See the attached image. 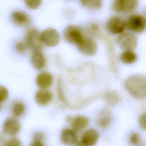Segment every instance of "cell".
Wrapping results in <instances>:
<instances>
[{"instance_id": "9", "label": "cell", "mask_w": 146, "mask_h": 146, "mask_svg": "<svg viewBox=\"0 0 146 146\" xmlns=\"http://www.w3.org/2000/svg\"><path fill=\"white\" fill-rule=\"evenodd\" d=\"M106 27L111 34H120L124 31L126 28V23L121 18L113 16L108 20Z\"/></svg>"}, {"instance_id": "2", "label": "cell", "mask_w": 146, "mask_h": 146, "mask_svg": "<svg viewBox=\"0 0 146 146\" xmlns=\"http://www.w3.org/2000/svg\"><path fill=\"white\" fill-rule=\"evenodd\" d=\"M63 35L65 40L72 44L77 45L84 38L82 30L75 25H70L63 30Z\"/></svg>"}, {"instance_id": "4", "label": "cell", "mask_w": 146, "mask_h": 146, "mask_svg": "<svg viewBox=\"0 0 146 146\" xmlns=\"http://www.w3.org/2000/svg\"><path fill=\"white\" fill-rule=\"evenodd\" d=\"M25 42L27 47L34 51H40L42 48V43L40 39V33L35 27L29 29L25 35Z\"/></svg>"}, {"instance_id": "31", "label": "cell", "mask_w": 146, "mask_h": 146, "mask_svg": "<svg viewBox=\"0 0 146 146\" xmlns=\"http://www.w3.org/2000/svg\"><path fill=\"white\" fill-rule=\"evenodd\" d=\"M99 27L96 23H92L89 27V32L92 35H97L99 33Z\"/></svg>"}, {"instance_id": "3", "label": "cell", "mask_w": 146, "mask_h": 146, "mask_svg": "<svg viewBox=\"0 0 146 146\" xmlns=\"http://www.w3.org/2000/svg\"><path fill=\"white\" fill-rule=\"evenodd\" d=\"M116 42L124 50H133L137 45V38L132 33L123 32L117 38Z\"/></svg>"}, {"instance_id": "6", "label": "cell", "mask_w": 146, "mask_h": 146, "mask_svg": "<svg viewBox=\"0 0 146 146\" xmlns=\"http://www.w3.org/2000/svg\"><path fill=\"white\" fill-rule=\"evenodd\" d=\"M125 23L126 27L132 32L141 33L145 29V19L140 14L131 15Z\"/></svg>"}, {"instance_id": "17", "label": "cell", "mask_w": 146, "mask_h": 146, "mask_svg": "<svg viewBox=\"0 0 146 146\" xmlns=\"http://www.w3.org/2000/svg\"><path fill=\"white\" fill-rule=\"evenodd\" d=\"M60 140L65 144H76L78 141V136L76 131L73 129H64L61 132Z\"/></svg>"}, {"instance_id": "12", "label": "cell", "mask_w": 146, "mask_h": 146, "mask_svg": "<svg viewBox=\"0 0 146 146\" xmlns=\"http://www.w3.org/2000/svg\"><path fill=\"white\" fill-rule=\"evenodd\" d=\"M4 133L10 136L18 134L21 130V125L18 120L15 118L7 119L3 123L2 127Z\"/></svg>"}, {"instance_id": "14", "label": "cell", "mask_w": 146, "mask_h": 146, "mask_svg": "<svg viewBox=\"0 0 146 146\" xmlns=\"http://www.w3.org/2000/svg\"><path fill=\"white\" fill-rule=\"evenodd\" d=\"M53 76L48 72H41L35 79L36 85L40 89H47L53 83Z\"/></svg>"}, {"instance_id": "26", "label": "cell", "mask_w": 146, "mask_h": 146, "mask_svg": "<svg viewBox=\"0 0 146 146\" xmlns=\"http://www.w3.org/2000/svg\"><path fill=\"white\" fill-rule=\"evenodd\" d=\"M27 46L25 42L19 40L15 43V49L20 54L25 53L27 50Z\"/></svg>"}, {"instance_id": "23", "label": "cell", "mask_w": 146, "mask_h": 146, "mask_svg": "<svg viewBox=\"0 0 146 146\" xmlns=\"http://www.w3.org/2000/svg\"><path fill=\"white\" fill-rule=\"evenodd\" d=\"M57 92H58V95L60 100L66 105L70 106V104H69L68 101L67 100L65 95L64 94L62 81L60 78H59L57 81Z\"/></svg>"}, {"instance_id": "15", "label": "cell", "mask_w": 146, "mask_h": 146, "mask_svg": "<svg viewBox=\"0 0 146 146\" xmlns=\"http://www.w3.org/2000/svg\"><path fill=\"white\" fill-rule=\"evenodd\" d=\"M112 120V113L111 111L108 109H103L99 114L97 117L96 123L100 128L106 129L111 125Z\"/></svg>"}, {"instance_id": "7", "label": "cell", "mask_w": 146, "mask_h": 146, "mask_svg": "<svg viewBox=\"0 0 146 146\" xmlns=\"http://www.w3.org/2000/svg\"><path fill=\"white\" fill-rule=\"evenodd\" d=\"M137 5L138 0H114L112 8L117 13H129L133 11Z\"/></svg>"}, {"instance_id": "19", "label": "cell", "mask_w": 146, "mask_h": 146, "mask_svg": "<svg viewBox=\"0 0 146 146\" xmlns=\"http://www.w3.org/2000/svg\"><path fill=\"white\" fill-rule=\"evenodd\" d=\"M137 59V55L132 50H124L120 56V61L126 64H130L135 63Z\"/></svg>"}, {"instance_id": "16", "label": "cell", "mask_w": 146, "mask_h": 146, "mask_svg": "<svg viewBox=\"0 0 146 146\" xmlns=\"http://www.w3.org/2000/svg\"><path fill=\"white\" fill-rule=\"evenodd\" d=\"M11 19L14 24L18 26H25L30 22V17L25 11L15 10L11 14Z\"/></svg>"}, {"instance_id": "18", "label": "cell", "mask_w": 146, "mask_h": 146, "mask_svg": "<svg viewBox=\"0 0 146 146\" xmlns=\"http://www.w3.org/2000/svg\"><path fill=\"white\" fill-rule=\"evenodd\" d=\"M31 64L36 70L42 69L46 64V59L40 51H34L31 58Z\"/></svg>"}, {"instance_id": "24", "label": "cell", "mask_w": 146, "mask_h": 146, "mask_svg": "<svg viewBox=\"0 0 146 146\" xmlns=\"http://www.w3.org/2000/svg\"><path fill=\"white\" fill-rule=\"evenodd\" d=\"M44 139V135L41 132H35L33 137V141L31 145L41 146L43 145V140Z\"/></svg>"}, {"instance_id": "10", "label": "cell", "mask_w": 146, "mask_h": 146, "mask_svg": "<svg viewBox=\"0 0 146 146\" xmlns=\"http://www.w3.org/2000/svg\"><path fill=\"white\" fill-rule=\"evenodd\" d=\"M66 119L76 132L84 129L89 124V119L84 115H68L66 116Z\"/></svg>"}, {"instance_id": "28", "label": "cell", "mask_w": 146, "mask_h": 146, "mask_svg": "<svg viewBox=\"0 0 146 146\" xmlns=\"http://www.w3.org/2000/svg\"><path fill=\"white\" fill-rule=\"evenodd\" d=\"M9 96V91L7 88L0 85V102L2 103L6 100Z\"/></svg>"}, {"instance_id": "30", "label": "cell", "mask_w": 146, "mask_h": 146, "mask_svg": "<svg viewBox=\"0 0 146 146\" xmlns=\"http://www.w3.org/2000/svg\"><path fill=\"white\" fill-rule=\"evenodd\" d=\"M22 145V143L21 141L16 138H13L8 141H7L5 145H7V146H20Z\"/></svg>"}, {"instance_id": "11", "label": "cell", "mask_w": 146, "mask_h": 146, "mask_svg": "<svg viewBox=\"0 0 146 146\" xmlns=\"http://www.w3.org/2000/svg\"><path fill=\"white\" fill-rule=\"evenodd\" d=\"M99 134L98 132L93 128H90L84 132L80 141H78L76 145L92 146L98 141Z\"/></svg>"}, {"instance_id": "22", "label": "cell", "mask_w": 146, "mask_h": 146, "mask_svg": "<svg viewBox=\"0 0 146 146\" xmlns=\"http://www.w3.org/2000/svg\"><path fill=\"white\" fill-rule=\"evenodd\" d=\"M25 110V106L22 102H17L13 105L12 113L15 117H20L23 115Z\"/></svg>"}, {"instance_id": "20", "label": "cell", "mask_w": 146, "mask_h": 146, "mask_svg": "<svg viewBox=\"0 0 146 146\" xmlns=\"http://www.w3.org/2000/svg\"><path fill=\"white\" fill-rule=\"evenodd\" d=\"M80 2L83 6L90 10H98L102 5V0H80Z\"/></svg>"}, {"instance_id": "21", "label": "cell", "mask_w": 146, "mask_h": 146, "mask_svg": "<svg viewBox=\"0 0 146 146\" xmlns=\"http://www.w3.org/2000/svg\"><path fill=\"white\" fill-rule=\"evenodd\" d=\"M104 99L107 103L111 106L116 105L119 101V95L116 91H108L104 94Z\"/></svg>"}, {"instance_id": "8", "label": "cell", "mask_w": 146, "mask_h": 146, "mask_svg": "<svg viewBox=\"0 0 146 146\" xmlns=\"http://www.w3.org/2000/svg\"><path fill=\"white\" fill-rule=\"evenodd\" d=\"M79 51L86 56H92L98 51V44L92 38L84 37L77 45Z\"/></svg>"}, {"instance_id": "1", "label": "cell", "mask_w": 146, "mask_h": 146, "mask_svg": "<svg viewBox=\"0 0 146 146\" xmlns=\"http://www.w3.org/2000/svg\"><path fill=\"white\" fill-rule=\"evenodd\" d=\"M124 87L135 99L142 100L146 96V78L144 75L134 74L124 80Z\"/></svg>"}, {"instance_id": "5", "label": "cell", "mask_w": 146, "mask_h": 146, "mask_svg": "<svg viewBox=\"0 0 146 146\" xmlns=\"http://www.w3.org/2000/svg\"><path fill=\"white\" fill-rule=\"evenodd\" d=\"M60 39L59 33L52 27H48L40 33V39L42 44L49 47L56 46L59 43Z\"/></svg>"}, {"instance_id": "25", "label": "cell", "mask_w": 146, "mask_h": 146, "mask_svg": "<svg viewBox=\"0 0 146 146\" xmlns=\"http://www.w3.org/2000/svg\"><path fill=\"white\" fill-rule=\"evenodd\" d=\"M24 3L29 9L35 10L40 6L42 0H24Z\"/></svg>"}, {"instance_id": "27", "label": "cell", "mask_w": 146, "mask_h": 146, "mask_svg": "<svg viewBox=\"0 0 146 146\" xmlns=\"http://www.w3.org/2000/svg\"><path fill=\"white\" fill-rule=\"evenodd\" d=\"M129 140L132 145H137L140 142V136L137 132H132L129 135Z\"/></svg>"}, {"instance_id": "32", "label": "cell", "mask_w": 146, "mask_h": 146, "mask_svg": "<svg viewBox=\"0 0 146 146\" xmlns=\"http://www.w3.org/2000/svg\"><path fill=\"white\" fill-rule=\"evenodd\" d=\"M1 103L0 102V108H1Z\"/></svg>"}, {"instance_id": "13", "label": "cell", "mask_w": 146, "mask_h": 146, "mask_svg": "<svg viewBox=\"0 0 146 146\" xmlns=\"http://www.w3.org/2000/svg\"><path fill=\"white\" fill-rule=\"evenodd\" d=\"M35 102L39 106H45L50 104L53 99L52 93L47 89H40L35 94Z\"/></svg>"}, {"instance_id": "29", "label": "cell", "mask_w": 146, "mask_h": 146, "mask_svg": "<svg viewBox=\"0 0 146 146\" xmlns=\"http://www.w3.org/2000/svg\"><path fill=\"white\" fill-rule=\"evenodd\" d=\"M138 122L139 127L143 131H145L146 129V113L144 112L139 116L138 118Z\"/></svg>"}]
</instances>
